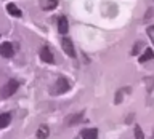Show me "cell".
<instances>
[{"instance_id": "6da1fadb", "label": "cell", "mask_w": 154, "mask_h": 139, "mask_svg": "<svg viewBox=\"0 0 154 139\" xmlns=\"http://www.w3.org/2000/svg\"><path fill=\"white\" fill-rule=\"evenodd\" d=\"M71 88V83H69V80L64 78V77H60V78L56 80V83L55 86H53V90H51V93L53 94H63V93H66L67 90Z\"/></svg>"}, {"instance_id": "7a4b0ae2", "label": "cell", "mask_w": 154, "mask_h": 139, "mask_svg": "<svg viewBox=\"0 0 154 139\" xmlns=\"http://www.w3.org/2000/svg\"><path fill=\"white\" fill-rule=\"evenodd\" d=\"M18 86H19V83L16 80L7 81V83L0 88V96H2V98H10V96H13V93L18 90Z\"/></svg>"}, {"instance_id": "3957f363", "label": "cell", "mask_w": 154, "mask_h": 139, "mask_svg": "<svg viewBox=\"0 0 154 139\" xmlns=\"http://www.w3.org/2000/svg\"><path fill=\"white\" fill-rule=\"evenodd\" d=\"M61 46H63V51L66 53L69 58H75V50H74V45H72V42L69 38H63L61 42Z\"/></svg>"}, {"instance_id": "277c9868", "label": "cell", "mask_w": 154, "mask_h": 139, "mask_svg": "<svg viewBox=\"0 0 154 139\" xmlns=\"http://www.w3.org/2000/svg\"><path fill=\"white\" fill-rule=\"evenodd\" d=\"M0 56H3V58H11L13 56V45L10 42L0 43Z\"/></svg>"}, {"instance_id": "5b68a950", "label": "cell", "mask_w": 154, "mask_h": 139, "mask_svg": "<svg viewBox=\"0 0 154 139\" xmlns=\"http://www.w3.org/2000/svg\"><path fill=\"white\" fill-rule=\"evenodd\" d=\"M40 58H42L43 62H48V64H53V62H55V59H53V55H51V51H50V48H48V46H42Z\"/></svg>"}, {"instance_id": "8992f818", "label": "cell", "mask_w": 154, "mask_h": 139, "mask_svg": "<svg viewBox=\"0 0 154 139\" xmlns=\"http://www.w3.org/2000/svg\"><path fill=\"white\" fill-rule=\"evenodd\" d=\"M82 117H84V112H79V114L71 115V117L66 118V125H67V126H72V125H75V123H80Z\"/></svg>"}, {"instance_id": "52a82bcc", "label": "cell", "mask_w": 154, "mask_h": 139, "mask_svg": "<svg viewBox=\"0 0 154 139\" xmlns=\"http://www.w3.org/2000/svg\"><path fill=\"white\" fill-rule=\"evenodd\" d=\"M96 138H98V129L96 128H90V129L82 131V139H96Z\"/></svg>"}, {"instance_id": "ba28073f", "label": "cell", "mask_w": 154, "mask_h": 139, "mask_svg": "<svg viewBox=\"0 0 154 139\" xmlns=\"http://www.w3.org/2000/svg\"><path fill=\"white\" fill-rule=\"evenodd\" d=\"M40 7H42V10H45V11L53 10V8L58 7V0H40Z\"/></svg>"}, {"instance_id": "9c48e42d", "label": "cell", "mask_w": 154, "mask_h": 139, "mask_svg": "<svg viewBox=\"0 0 154 139\" xmlns=\"http://www.w3.org/2000/svg\"><path fill=\"white\" fill-rule=\"evenodd\" d=\"M48 134H50V129H48V126H47V125H42V126H38L35 136H37V139H47Z\"/></svg>"}, {"instance_id": "30bf717a", "label": "cell", "mask_w": 154, "mask_h": 139, "mask_svg": "<svg viewBox=\"0 0 154 139\" xmlns=\"http://www.w3.org/2000/svg\"><path fill=\"white\" fill-rule=\"evenodd\" d=\"M67 29H69V24H67V19L63 16L58 19V32L60 34H66L67 32Z\"/></svg>"}, {"instance_id": "8fae6325", "label": "cell", "mask_w": 154, "mask_h": 139, "mask_svg": "<svg viewBox=\"0 0 154 139\" xmlns=\"http://www.w3.org/2000/svg\"><path fill=\"white\" fill-rule=\"evenodd\" d=\"M7 11L11 14V16H16V18H19L21 16V10H19L14 3H10V5H7Z\"/></svg>"}, {"instance_id": "7c38bea8", "label": "cell", "mask_w": 154, "mask_h": 139, "mask_svg": "<svg viewBox=\"0 0 154 139\" xmlns=\"http://www.w3.org/2000/svg\"><path fill=\"white\" fill-rule=\"evenodd\" d=\"M152 58H154V51L151 50V48H146V50H144V53L140 56V62H146V61H149V59H152Z\"/></svg>"}, {"instance_id": "4fadbf2b", "label": "cell", "mask_w": 154, "mask_h": 139, "mask_svg": "<svg viewBox=\"0 0 154 139\" xmlns=\"http://www.w3.org/2000/svg\"><path fill=\"white\" fill-rule=\"evenodd\" d=\"M11 122V115L10 114H2L0 115V128H7Z\"/></svg>"}, {"instance_id": "5bb4252c", "label": "cell", "mask_w": 154, "mask_h": 139, "mask_svg": "<svg viewBox=\"0 0 154 139\" xmlns=\"http://www.w3.org/2000/svg\"><path fill=\"white\" fill-rule=\"evenodd\" d=\"M135 138L137 139H144V134H143V131H141L140 126H135Z\"/></svg>"}, {"instance_id": "9a60e30c", "label": "cell", "mask_w": 154, "mask_h": 139, "mask_svg": "<svg viewBox=\"0 0 154 139\" xmlns=\"http://www.w3.org/2000/svg\"><path fill=\"white\" fill-rule=\"evenodd\" d=\"M143 46V42H137L135 43V48L132 50V55H138V51H140V48Z\"/></svg>"}, {"instance_id": "2e32d148", "label": "cell", "mask_w": 154, "mask_h": 139, "mask_svg": "<svg viewBox=\"0 0 154 139\" xmlns=\"http://www.w3.org/2000/svg\"><path fill=\"white\" fill-rule=\"evenodd\" d=\"M148 35H149V38H151V42L154 43V26L148 27Z\"/></svg>"}]
</instances>
